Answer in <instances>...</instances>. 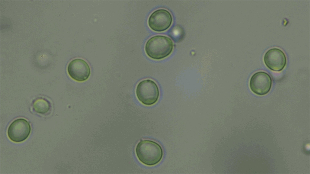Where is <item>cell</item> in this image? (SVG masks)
I'll list each match as a JSON object with an SVG mask.
<instances>
[{
	"instance_id": "cell-1",
	"label": "cell",
	"mask_w": 310,
	"mask_h": 174,
	"mask_svg": "<svg viewBox=\"0 0 310 174\" xmlns=\"http://www.w3.org/2000/svg\"><path fill=\"white\" fill-rule=\"evenodd\" d=\"M136 156L142 163L152 166L158 164L163 155L162 148L157 142L149 140L140 141L135 149Z\"/></svg>"
},
{
	"instance_id": "cell-2",
	"label": "cell",
	"mask_w": 310,
	"mask_h": 174,
	"mask_svg": "<svg viewBox=\"0 0 310 174\" xmlns=\"http://www.w3.org/2000/svg\"><path fill=\"white\" fill-rule=\"evenodd\" d=\"M173 44L168 37L157 35L150 38L145 45V50L150 58L160 60L169 56L172 53Z\"/></svg>"
},
{
	"instance_id": "cell-3",
	"label": "cell",
	"mask_w": 310,
	"mask_h": 174,
	"mask_svg": "<svg viewBox=\"0 0 310 174\" xmlns=\"http://www.w3.org/2000/svg\"><path fill=\"white\" fill-rule=\"evenodd\" d=\"M136 94L139 101L144 105L150 106L155 104L160 96V91L157 84L150 79L143 80L137 85Z\"/></svg>"
},
{
	"instance_id": "cell-4",
	"label": "cell",
	"mask_w": 310,
	"mask_h": 174,
	"mask_svg": "<svg viewBox=\"0 0 310 174\" xmlns=\"http://www.w3.org/2000/svg\"><path fill=\"white\" fill-rule=\"evenodd\" d=\"M272 85L271 76L263 71L257 72L251 77L249 86L255 94L260 96L267 94L270 91Z\"/></svg>"
},
{
	"instance_id": "cell-5",
	"label": "cell",
	"mask_w": 310,
	"mask_h": 174,
	"mask_svg": "<svg viewBox=\"0 0 310 174\" xmlns=\"http://www.w3.org/2000/svg\"><path fill=\"white\" fill-rule=\"evenodd\" d=\"M173 21L171 14L167 10L160 9L154 11L149 16L148 23L150 28L158 32L165 31L171 26Z\"/></svg>"
},
{
	"instance_id": "cell-6",
	"label": "cell",
	"mask_w": 310,
	"mask_h": 174,
	"mask_svg": "<svg viewBox=\"0 0 310 174\" xmlns=\"http://www.w3.org/2000/svg\"><path fill=\"white\" fill-rule=\"evenodd\" d=\"M29 122L23 118H18L13 121L9 126L7 131L10 140L16 143H20L26 140L31 132Z\"/></svg>"
},
{
	"instance_id": "cell-7",
	"label": "cell",
	"mask_w": 310,
	"mask_h": 174,
	"mask_svg": "<svg viewBox=\"0 0 310 174\" xmlns=\"http://www.w3.org/2000/svg\"><path fill=\"white\" fill-rule=\"evenodd\" d=\"M263 61L268 69L275 72L282 70L287 62L284 52L280 49L276 47L270 48L265 53Z\"/></svg>"
},
{
	"instance_id": "cell-8",
	"label": "cell",
	"mask_w": 310,
	"mask_h": 174,
	"mask_svg": "<svg viewBox=\"0 0 310 174\" xmlns=\"http://www.w3.org/2000/svg\"><path fill=\"white\" fill-rule=\"evenodd\" d=\"M67 71L69 76L74 80L83 82L87 80L91 74V69L88 63L84 60L76 58L69 63Z\"/></svg>"
},
{
	"instance_id": "cell-9",
	"label": "cell",
	"mask_w": 310,
	"mask_h": 174,
	"mask_svg": "<svg viewBox=\"0 0 310 174\" xmlns=\"http://www.w3.org/2000/svg\"><path fill=\"white\" fill-rule=\"evenodd\" d=\"M33 108L36 112L41 114L47 113L50 110L51 105L49 101L40 98L35 100L32 104Z\"/></svg>"
},
{
	"instance_id": "cell-10",
	"label": "cell",
	"mask_w": 310,
	"mask_h": 174,
	"mask_svg": "<svg viewBox=\"0 0 310 174\" xmlns=\"http://www.w3.org/2000/svg\"><path fill=\"white\" fill-rule=\"evenodd\" d=\"M305 148L307 149V150H309V145H306L305 146Z\"/></svg>"
}]
</instances>
